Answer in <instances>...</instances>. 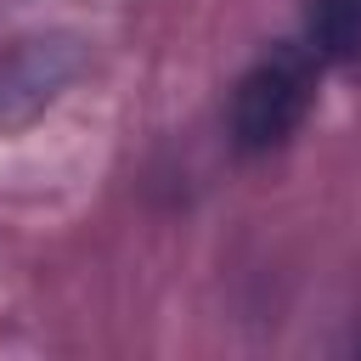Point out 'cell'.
<instances>
[{"instance_id": "cell-1", "label": "cell", "mask_w": 361, "mask_h": 361, "mask_svg": "<svg viewBox=\"0 0 361 361\" xmlns=\"http://www.w3.org/2000/svg\"><path fill=\"white\" fill-rule=\"evenodd\" d=\"M316 85H322V62L305 39H282L271 51H259L243 68V79L231 85V113H226L231 147L243 158H265V152L288 147L293 130L316 107Z\"/></svg>"}, {"instance_id": "cell-2", "label": "cell", "mask_w": 361, "mask_h": 361, "mask_svg": "<svg viewBox=\"0 0 361 361\" xmlns=\"http://www.w3.org/2000/svg\"><path fill=\"white\" fill-rule=\"evenodd\" d=\"M322 68H355L361 62V0H305V34H299Z\"/></svg>"}]
</instances>
